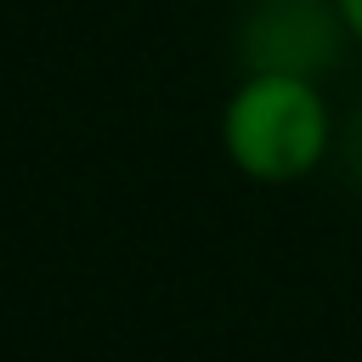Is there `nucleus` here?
<instances>
[{
  "instance_id": "obj_1",
  "label": "nucleus",
  "mask_w": 362,
  "mask_h": 362,
  "mask_svg": "<svg viewBox=\"0 0 362 362\" xmlns=\"http://www.w3.org/2000/svg\"><path fill=\"white\" fill-rule=\"evenodd\" d=\"M339 147V113L311 74L243 68L221 102V153L255 187L311 181Z\"/></svg>"
},
{
  "instance_id": "obj_3",
  "label": "nucleus",
  "mask_w": 362,
  "mask_h": 362,
  "mask_svg": "<svg viewBox=\"0 0 362 362\" xmlns=\"http://www.w3.org/2000/svg\"><path fill=\"white\" fill-rule=\"evenodd\" d=\"M339 6V23H345V34H351V45L362 51V0H334Z\"/></svg>"
},
{
  "instance_id": "obj_2",
  "label": "nucleus",
  "mask_w": 362,
  "mask_h": 362,
  "mask_svg": "<svg viewBox=\"0 0 362 362\" xmlns=\"http://www.w3.org/2000/svg\"><path fill=\"white\" fill-rule=\"evenodd\" d=\"M351 45L334 0H255L243 17V68H283L322 79Z\"/></svg>"
}]
</instances>
